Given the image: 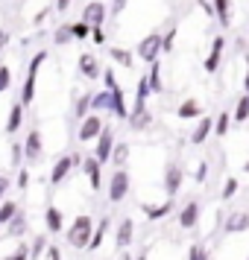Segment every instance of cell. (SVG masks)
I'll return each mask as SVG.
<instances>
[{
	"label": "cell",
	"instance_id": "6da1fadb",
	"mask_svg": "<svg viewBox=\"0 0 249 260\" xmlns=\"http://www.w3.org/2000/svg\"><path fill=\"white\" fill-rule=\"evenodd\" d=\"M91 234H94V219H91L88 213H79V216L71 222V231H68V246H71V248H88Z\"/></svg>",
	"mask_w": 249,
	"mask_h": 260
},
{
	"label": "cell",
	"instance_id": "7a4b0ae2",
	"mask_svg": "<svg viewBox=\"0 0 249 260\" xmlns=\"http://www.w3.org/2000/svg\"><path fill=\"white\" fill-rule=\"evenodd\" d=\"M126 196H129V173L123 167H115V173L108 178V202L120 205Z\"/></svg>",
	"mask_w": 249,
	"mask_h": 260
},
{
	"label": "cell",
	"instance_id": "3957f363",
	"mask_svg": "<svg viewBox=\"0 0 249 260\" xmlns=\"http://www.w3.org/2000/svg\"><path fill=\"white\" fill-rule=\"evenodd\" d=\"M73 167H82V155H76V152H71V155H62L59 161L53 164V170H50V184L53 187H59L65 178L71 176V170Z\"/></svg>",
	"mask_w": 249,
	"mask_h": 260
},
{
	"label": "cell",
	"instance_id": "277c9868",
	"mask_svg": "<svg viewBox=\"0 0 249 260\" xmlns=\"http://www.w3.org/2000/svg\"><path fill=\"white\" fill-rule=\"evenodd\" d=\"M182 181H185V170H182V164L179 161H167L164 164V181H161V187H164V193L173 199L179 190H182Z\"/></svg>",
	"mask_w": 249,
	"mask_h": 260
},
{
	"label": "cell",
	"instance_id": "5b68a950",
	"mask_svg": "<svg viewBox=\"0 0 249 260\" xmlns=\"http://www.w3.org/2000/svg\"><path fill=\"white\" fill-rule=\"evenodd\" d=\"M135 53H138V59L141 61H155L158 56H161V32H150L147 38H141V44L135 47Z\"/></svg>",
	"mask_w": 249,
	"mask_h": 260
},
{
	"label": "cell",
	"instance_id": "8992f818",
	"mask_svg": "<svg viewBox=\"0 0 249 260\" xmlns=\"http://www.w3.org/2000/svg\"><path fill=\"white\" fill-rule=\"evenodd\" d=\"M112 149H115V132L103 126V132L97 135V141H94V158L100 164H108L112 161Z\"/></svg>",
	"mask_w": 249,
	"mask_h": 260
},
{
	"label": "cell",
	"instance_id": "52a82bcc",
	"mask_svg": "<svg viewBox=\"0 0 249 260\" xmlns=\"http://www.w3.org/2000/svg\"><path fill=\"white\" fill-rule=\"evenodd\" d=\"M100 132H103V120H100L97 111H91L88 117L79 120V135H76V138H79L82 143H91V141H97V135H100Z\"/></svg>",
	"mask_w": 249,
	"mask_h": 260
},
{
	"label": "cell",
	"instance_id": "ba28073f",
	"mask_svg": "<svg viewBox=\"0 0 249 260\" xmlns=\"http://www.w3.org/2000/svg\"><path fill=\"white\" fill-rule=\"evenodd\" d=\"M82 170L85 176H88V187L94 190H103V164L97 161L94 155H82Z\"/></svg>",
	"mask_w": 249,
	"mask_h": 260
},
{
	"label": "cell",
	"instance_id": "9c48e42d",
	"mask_svg": "<svg viewBox=\"0 0 249 260\" xmlns=\"http://www.w3.org/2000/svg\"><path fill=\"white\" fill-rule=\"evenodd\" d=\"M223 50H226V38H223V36H214V38H211V53H208V56H205V61H202L205 73H217V71H220Z\"/></svg>",
	"mask_w": 249,
	"mask_h": 260
},
{
	"label": "cell",
	"instance_id": "30bf717a",
	"mask_svg": "<svg viewBox=\"0 0 249 260\" xmlns=\"http://www.w3.org/2000/svg\"><path fill=\"white\" fill-rule=\"evenodd\" d=\"M129 126L135 132H141V129H147V126H150V123H153V114H150V111H147V103H141V100H135V108H132L129 111Z\"/></svg>",
	"mask_w": 249,
	"mask_h": 260
},
{
	"label": "cell",
	"instance_id": "8fae6325",
	"mask_svg": "<svg viewBox=\"0 0 249 260\" xmlns=\"http://www.w3.org/2000/svg\"><path fill=\"white\" fill-rule=\"evenodd\" d=\"M106 3L103 0H91V3H85L82 9V21H88L91 26H103V21H106Z\"/></svg>",
	"mask_w": 249,
	"mask_h": 260
},
{
	"label": "cell",
	"instance_id": "7c38bea8",
	"mask_svg": "<svg viewBox=\"0 0 249 260\" xmlns=\"http://www.w3.org/2000/svg\"><path fill=\"white\" fill-rule=\"evenodd\" d=\"M226 234H240V231H249V211H232L223 222Z\"/></svg>",
	"mask_w": 249,
	"mask_h": 260
},
{
	"label": "cell",
	"instance_id": "4fadbf2b",
	"mask_svg": "<svg viewBox=\"0 0 249 260\" xmlns=\"http://www.w3.org/2000/svg\"><path fill=\"white\" fill-rule=\"evenodd\" d=\"M41 149H44V143H41V132L33 129L24 138V158L26 161H41Z\"/></svg>",
	"mask_w": 249,
	"mask_h": 260
},
{
	"label": "cell",
	"instance_id": "5bb4252c",
	"mask_svg": "<svg viewBox=\"0 0 249 260\" xmlns=\"http://www.w3.org/2000/svg\"><path fill=\"white\" fill-rule=\"evenodd\" d=\"M200 222V202H188V205H182V211H179V228H197Z\"/></svg>",
	"mask_w": 249,
	"mask_h": 260
},
{
	"label": "cell",
	"instance_id": "9a60e30c",
	"mask_svg": "<svg viewBox=\"0 0 249 260\" xmlns=\"http://www.w3.org/2000/svg\"><path fill=\"white\" fill-rule=\"evenodd\" d=\"M135 240V222L132 219H120L118 231H115V248H129Z\"/></svg>",
	"mask_w": 249,
	"mask_h": 260
},
{
	"label": "cell",
	"instance_id": "2e32d148",
	"mask_svg": "<svg viewBox=\"0 0 249 260\" xmlns=\"http://www.w3.org/2000/svg\"><path fill=\"white\" fill-rule=\"evenodd\" d=\"M79 73H82L85 79H91V82H97V79L103 76V71H100V61H97L94 53H82V56H79Z\"/></svg>",
	"mask_w": 249,
	"mask_h": 260
},
{
	"label": "cell",
	"instance_id": "e0dca14e",
	"mask_svg": "<svg viewBox=\"0 0 249 260\" xmlns=\"http://www.w3.org/2000/svg\"><path fill=\"white\" fill-rule=\"evenodd\" d=\"M44 228H47V234H62V228H65V216L56 205H47V211H44Z\"/></svg>",
	"mask_w": 249,
	"mask_h": 260
},
{
	"label": "cell",
	"instance_id": "ac0fdd59",
	"mask_svg": "<svg viewBox=\"0 0 249 260\" xmlns=\"http://www.w3.org/2000/svg\"><path fill=\"white\" fill-rule=\"evenodd\" d=\"M211 132H214V120H211V114H202L200 123H197V129H193V135H190V143H193V146L205 143Z\"/></svg>",
	"mask_w": 249,
	"mask_h": 260
},
{
	"label": "cell",
	"instance_id": "d6986e66",
	"mask_svg": "<svg viewBox=\"0 0 249 260\" xmlns=\"http://www.w3.org/2000/svg\"><path fill=\"white\" fill-rule=\"evenodd\" d=\"M24 126V103L18 100L12 108H9V117H6V135H18Z\"/></svg>",
	"mask_w": 249,
	"mask_h": 260
},
{
	"label": "cell",
	"instance_id": "ffe728a7",
	"mask_svg": "<svg viewBox=\"0 0 249 260\" xmlns=\"http://www.w3.org/2000/svg\"><path fill=\"white\" fill-rule=\"evenodd\" d=\"M147 82H150V91H153V94H164V79H161V59L150 61Z\"/></svg>",
	"mask_w": 249,
	"mask_h": 260
},
{
	"label": "cell",
	"instance_id": "44dd1931",
	"mask_svg": "<svg viewBox=\"0 0 249 260\" xmlns=\"http://www.w3.org/2000/svg\"><path fill=\"white\" fill-rule=\"evenodd\" d=\"M108 111H112L118 120H126V117H129V106H126L123 88H115V91H112V108H108Z\"/></svg>",
	"mask_w": 249,
	"mask_h": 260
},
{
	"label": "cell",
	"instance_id": "7402d4cb",
	"mask_svg": "<svg viewBox=\"0 0 249 260\" xmlns=\"http://www.w3.org/2000/svg\"><path fill=\"white\" fill-rule=\"evenodd\" d=\"M108 228H112V219H108V216H103V219H100V222L94 225V234H91V243H88V251H97V248L103 246V240H106Z\"/></svg>",
	"mask_w": 249,
	"mask_h": 260
},
{
	"label": "cell",
	"instance_id": "603a6c76",
	"mask_svg": "<svg viewBox=\"0 0 249 260\" xmlns=\"http://www.w3.org/2000/svg\"><path fill=\"white\" fill-rule=\"evenodd\" d=\"M176 117L179 120H197V117H202L200 103H197V100H182L179 108H176Z\"/></svg>",
	"mask_w": 249,
	"mask_h": 260
},
{
	"label": "cell",
	"instance_id": "cb8c5ba5",
	"mask_svg": "<svg viewBox=\"0 0 249 260\" xmlns=\"http://www.w3.org/2000/svg\"><path fill=\"white\" fill-rule=\"evenodd\" d=\"M214 3V18L220 26H232V0H211Z\"/></svg>",
	"mask_w": 249,
	"mask_h": 260
},
{
	"label": "cell",
	"instance_id": "d4e9b609",
	"mask_svg": "<svg viewBox=\"0 0 249 260\" xmlns=\"http://www.w3.org/2000/svg\"><path fill=\"white\" fill-rule=\"evenodd\" d=\"M141 211L147 213V216H150V219H164V216H170V213H173V199H170V196H167V202L164 205H141Z\"/></svg>",
	"mask_w": 249,
	"mask_h": 260
},
{
	"label": "cell",
	"instance_id": "484cf974",
	"mask_svg": "<svg viewBox=\"0 0 249 260\" xmlns=\"http://www.w3.org/2000/svg\"><path fill=\"white\" fill-rule=\"evenodd\" d=\"M26 225H30V222H26V213H24V211H18L12 219L6 222V228H9L6 234H9V237H24V234H26Z\"/></svg>",
	"mask_w": 249,
	"mask_h": 260
},
{
	"label": "cell",
	"instance_id": "4316f807",
	"mask_svg": "<svg viewBox=\"0 0 249 260\" xmlns=\"http://www.w3.org/2000/svg\"><path fill=\"white\" fill-rule=\"evenodd\" d=\"M36 73H26V79H24V88H21V96H18V100H21V103H24V108L30 106V103H33V100H36Z\"/></svg>",
	"mask_w": 249,
	"mask_h": 260
},
{
	"label": "cell",
	"instance_id": "83f0119b",
	"mask_svg": "<svg viewBox=\"0 0 249 260\" xmlns=\"http://www.w3.org/2000/svg\"><path fill=\"white\" fill-rule=\"evenodd\" d=\"M108 56H112V61H118L120 68H135V56H132L129 50H123V47H108Z\"/></svg>",
	"mask_w": 249,
	"mask_h": 260
},
{
	"label": "cell",
	"instance_id": "f1b7e54d",
	"mask_svg": "<svg viewBox=\"0 0 249 260\" xmlns=\"http://www.w3.org/2000/svg\"><path fill=\"white\" fill-rule=\"evenodd\" d=\"M71 41H73L71 21H65V24L56 26V32H53V44H56V47H65V44H71Z\"/></svg>",
	"mask_w": 249,
	"mask_h": 260
},
{
	"label": "cell",
	"instance_id": "f546056e",
	"mask_svg": "<svg viewBox=\"0 0 249 260\" xmlns=\"http://www.w3.org/2000/svg\"><path fill=\"white\" fill-rule=\"evenodd\" d=\"M126 161H129V143H126V141H115V149H112V164L123 167Z\"/></svg>",
	"mask_w": 249,
	"mask_h": 260
},
{
	"label": "cell",
	"instance_id": "4dcf8cb0",
	"mask_svg": "<svg viewBox=\"0 0 249 260\" xmlns=\"http://www.w3.org/2000/svg\"><path fill=\"white\" fill-rule=\"evenodd\" d=\"M112 108V91H100V94H91V111H108Z\"/></svg>",
	"mask_w": 249,
	"mask_h": 260
},
{
	"label": "cell",
	"instance_id": "1f68e13d",
	"mask_svg": "<svg viewBox=\"0 0 249 260\" xmlns=\"http://www.w3.org/2000/svg\"><path fill=\"white\" fill-rule=\"evenodd\" d=\"M229 126H232V114H229V111H220L217 120H214V135H217V138H226V135H229Z\"/></svg>",
	"mask_w": 249,
	"mask_h": 260
},
{
	"label": "cell",
	"instance_id": "d6a6232c",
	"mask_svg": "<svg viewBox=\"0 0 249 260\" xmlns=\"http://www.w3.org/2000/svg\"><path fill=\"white\" fill-rule=\"evenodd\" d=\"M232 120H235V123H246V120H249V94H243L240 100H237Z\"/></svg>",
	"mask_w": 249,
	"mask_h": 260
},
{
	"label": "cell",
	"instance_id": "836d02e7",
	"mask_svg": "<svg viewBox=\"0 0 249 260\" xmlns=\"http://www.w3.org/2000/svg\"><path fill=\"white\" fill-rule=\"evenodd\" d=\"M71 32H73V41H88V36H91V24L88 21H73L71 24Z\"/></svg>",
	"mask_w": 249,
	"mask_h": 260
},
{
	"label": "cell",
	"instance_id": "e575fe53",
	"mask_svg": "<svg viewBox=\"0 0 249 260\" xmlns=\"http://www.w3.org/2000/svg\"><path fill=\"white\" fill-rule=\"evenodd\" d=\"M21 211V208H18V202H12V199H3L0 202V225H6L9 222V219H12L15 213Z\"/></svg>",
	"mask_w": 249,
	"mask_h": 260
},
{
	"label": "cell",
	"instance_id": "d590c367",
	"mask_svg": "<svg viewBox=\"0 0 249 260\" xmlns=\"http://www.w3.org/2000/svg\"><path fill=\"white\" fill-rule=\"evenodd\" d=\"M91 114V94H82L79 100H76V108H73V117H88Z\"/></svg>",
	"mask_w": 249,
	"mask_h": 260
},
{
	"label": "cell",
	"instance_id": "8d00e7d4",
	"mask_svg": "<svg viewBox=\"0 0 249 260\" xmlns=\"http://www.w3.org/2000/svg\"><path fill=\"white\" fill-rule=\"evenodd\" d=\"M44 251H47V234H38L36 243H33V248H30V260L44 257Z\"/></svg>",
	"mask_w": 249,
	"mask_h": 260
},
{
	"label": "cell",
	"instance_id": "74e56055",
	"mask_svg": "<svg viewBox=\"0 0 249 260\" xmlns=\"http://www.w3.org/2000/svg\"><path fill=\"white\" fill-rule=\"evenodd\" d=\"M237 190H240V181H237L235 176H232V178H226V184H223V193H220V199H223V202H229V199H232V196L237 193Z\"/></svg>",
	"mask_w": 249,
	"mask_h": 260
},
{
	"label": "cell",
	"instance_id": "f35d334b",
	"mask_svg": "<svg viewBox=\"0 0 249 260\" xmlns=\"http://www.w3.org/2000/svg\"><path fill=\"white\" fill-rule=\"evenodd\" d=\"M153 94L150 91V82H147V76L141 73V79H138V85H135V100H141V103H147V96Z\"/></svg>",
	"mask_w": 249,
	"mask_h": 260
},
{
	"label": "cell",
	"instance_id": "ab89813d",
	"mask_svg": "<svg viewBox=\"0 0 249 260\" xmlns=\"http://www.w3.org/2000/svg\"><path fill=\"white\" fill-rule=\"evenodd\" d=\"M12 88V71L6 64H0V94H6Z\"/></svg>",
	"mask_w": 249,
	"mask_h": 260
},
{
	"label": "cell",
	"instance_id": "60d3db41",
	"mask_svg": "<svg viewBox=\"0 0 249 260\" xmlns=\"http://www.w3.org/2000/svg\"><path fill=\"white\" fill-rule=\"evenodd\" d=\"M173 41H176V26H170L167 36H161V53H173Z\"/></svg>",
	"mask_w": 249,
	"mask_h": 260
},
{
	"label": "cell",
	"instance_id": "b9f144b4",
	"mask_svg": "<svg viewBox=\"0 0 249 260\" xmlns=\"http://www.w3.org/2000/svg\"><path fill=\"white\" fill-rule=\"evenodd\" d=\"M6 260H30V246H26V243H21V246L15 248Z\"/></svg>",
	"mask_w": 249,
	"mask_h": 260
},
{
	"label": "cell",
	"instance_id": "7bdbcfd3",
	"mask_svg": "<svg viewBox=\"0 0 249 260\" xmlns=\"http://www.w3.org/2000/svg\"><path fill=\"white\" fill-rule=\"evenodd\" d=\"M91 41H94L97 47H103V44H106V32H103V26H91Z\"/></svg>",
	"mask_w": 249,
	"mask_h": 260
},
{
	"label": "cell",
	"instance_id": "ee69618b",
	"mask_svg": "<svg viewBox=\"0 0 249 260\" xmlns=\"http://www.w3.org/2000/svg\"><path fill=\"white\" fill-rule=\"evenodd\" d=\"M205 257H208V251H205V248H202L200 243L188 248V260H205Z\"/></svg>",
	"mask_w": 249,
	"mask_h": 260
},
{
	"label": "cell",
	"instance_id": "f6af8a7d",
	"mask_svg": "<svg viewBox=\"0 0 249 260\" xmlns=\"http://www.w3.org/2000/svg\"><path fill=\"white\" fill-rule=\"evenodd\" d=\"M15 184H18L21 190L30 187V170H26V167H21V170H18V178H15Z\"/></svg>",
	"mask_w": 249,
	"mask_h": 260
},
{
	"label": "cell",
	"instance_id": "bcb514c9",
	"mask_svg": "<svg viewBox=\"0 0 249 260\" xmlns=\"http://www.w3.org/2000/svg\"><path fill=\"white\" fill-rule=\"evenodd\" d=\"M21 158H24V143H12V158H9V161H12L15 167H21Z\"/></svg>",
	"mask_w": 249,
	"mask_h": 260
},
{
	"label": "cell",
	"instance_id": "7dc6e473",
	"mask_svg": "<svg viewBox=\"0 0 249 260\" xmlns=\"http://www.w3.org/2000/svg\"><path fill=\"white\" fill-rule=\"evenodd\" d=\"M103 82H106V88H108V91H115V88H120V85H118V76H115V71H106V73H103Z\"/></svg>",
	"mask_w": 249,
	"mask_h": 260
},
{
	"label": "cell",
	"instance_id": "c3c4849f",
	"mask_svg": "<svg viewBox=\"0 0 249 260\" xmlns=\"http://www.w3.org/2000/svg\"><path fill=\"white\" fill-rule=\"evenodd\" d=\"M205 176H208V161H200V167H197V181H200V184H205Z\"/></svg>",
	"mask_w": 249,
	"mask_h": 260
},
{
	"label": "cell",
	"instance_id": "681fc988",
	"mask_svg": "<svg viewBox=\"0 0 249 260\" xmlns=\"http://www.w3.org/2000/svg\"><path fill=\"white\" fill-rule=\"evenodd\" d=\"M44 260H62L59 246H47V251H44Z\"/></svg>",
	"mask_w": 249,
	"mask_h": 260
},
{
	"label": "cell",
	"instance_id": "f907efd6",
	"mask_svg": "<svg viewBox=\"0 0 249 260\" xmlns=\"http://www.w3.org/2000/svg\"><path fill=\"white\" fill-rule=\"evenodd\" d=\"M9 187H12V181H9L6 176H0V202L6 199V193H9Z\"/></svg>",
	"mask_w": 249,
	"mask_h": 260
},
{
	"label": "cell",
	"instance_id": "816d5d0a",
	"mask_svg": "<svg viewBox=\"0 0 249 260\" xmlns=\"http://www.w3.org/2000/svg\"><path fill=\"white\" fill-rule=\"evenodd\" d=\"M9 41H12V36H9V29H6V26H0V53L6 50V44H9Z\"/></svg>",
	"mask_w": 249,
	"mask_h": 260
},
{
	"label": "cell",
	"instance_id": "f5cc1de1",
	"mask_svg": "<svg viewBox=\"0 0 249 260\" xmlns=\"http://www.w3.org/2000/svg\"><path fill=\"white\" fill-rule=\"evenodd\" d=\"M47 18H50V6H47V9H41V12H38L36 18H33V24L38 26V24H44V21H47Z\"/></svg>",
	"mask_w": 249,
	"mask_h": 260
},
{
	"label": "cell",
	"instance_id": "db71d44e",
	"mask_svg": "<svg viewBox=\"0 0 249 260\" xmlns=\"http://www.w3.org/2000/svg\"><path fill=\"white\" fill-rule=\"evenodd\" d=\"M71 9V0H56V12H68Z\"/></svg>",
	"mask_w": 249,
	"mask_h": 260
},
{
	"label": "cell",
	"instance_id": "11a10c76",
	"mask_svg": "<svg viewBox=\"0 0 249 260\" xmlns=\"http://www.w3.org/2000/svg\"><path fill=\"white\" fill-rule=\"evenodd\" d=\"M123 9H126V0H115V6H112V12H115V15H120Z\"/></svg>",
	"mask_w": 249,
	"mask_h": 260
},
{
	"label": "cell",
	"instance_id": "9f6ffc18",
	"mask_svg": "<svg viewBox=\"0 0 249 260\" xmlns=\"http://www.w3.org/2000/svg\"><path fill=\"white\" fill-rule=\"evenodd\" d=\"M243 88H246V94H249V56H246V79H243Z\"/></svg>",
	"mask_w": 249,
	"mask_h": 260
},
{
	"label": "cell",
	"instance_id": "6f0895ef",
	"mask_svg": "<svg viewBox=\"0 0 249 260\" xmlns=\"http://www.w3.org/2000/svg\"><path fill=\"white\" fill-rule=\"evenodd\" d=\"M120 260H135V257H132V254H126V251L120 248Z\"/></svg>",
	"mask_w": 249,
	"mask_h": 260
},
{
	"label": "cell",
	"instance_id": "680465c9",
	"mask_svg": "<svg viewBox=\"0 0 249 260\" xmlns=\"http://www.w3.org/2000/svg\"><path fill=\"white\" fill-rule=\"evenodd\" d=\"M135 260H147V251H141V254H138V257H135Z\"/></svg>",
	"mask_w": 249,
	"mask_h": 260
},
{
	"label": "cell",
	"instance_id": "91938a15",
	"mask_svg": "<svg viewBox=\"0 0 249 260\" xmlns=\"http://www.w3.org/2000/svg\"><path fill=\"white\" fill-rule=\"evenodd\" d=\"M243 170H246V173H249V161H246V167H243Z\"/></svg>",
	"mask_w": 249,
	"mask_h": 260
},
{
	"label": "cell",
	"instance_id": "94428289",
	"mask_svg": "<svg viewBox=\"0 0 249 260\" xmlns=\"http://www.w3.org/2000/svg\"><path fill=\"white\" fill-rule=\"evenodd\" d=\"M205 260H214V257H205Z\"/></svg>",
	"mask_w": 249,
	"mask_h": 260
},
{
	"label": "cell",
	"instance_id": "6125c7cd",
	"mask_svg": "<svg viewBox=\"0 0 249 260\" xmlns=\"http://www.w3.org/2000/svg\"><path fill=\"white\" fill-rule=\"evenodd\" d=\"M246 260H249V257H246Z\"/></svg>",
	"mask_w": 249,
	"mask_h": 260
}]
</instances>
